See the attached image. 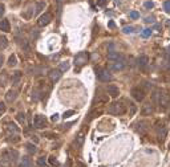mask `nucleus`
Masks as SVG:
<instances>
[{
    "instance_id": "f257e3e1",
    "label": "nucleus",
    "mask_w": 170,
    "mask_h": 167,
    "mask_svg": "<svg viewBox=\"0 0 170 167\" xmlns=\"http://www.w3.org/2000/svg\"><path fill=\"white\" fill-rule=\"evenodd\" d=\"M18 151L16 150H7L4 151L2 155H0V163L3 166H9V165H13L16 162V158H18Z\"/></svg>"
},
{
    "instance_id": "f03ea898",
    "label": "nucleus",
    "mask_w": 170,
    "mask_h": 167,
    "mask_svg": "<svg viewBox=\"0 0 170 167\" xmlns=\"http://www.w3.org/2000/svg\"><path fill=\"white\" fill-rule=\"evenodd\" d=\"M126 112V108L122 102H113L108 108V113L113 115H122Z\"/></svg>"
},
{
    "instance_id": "7ed1b4c3",
    "label": "nucleus",
    "mask_w": 170,
    "mask_h": 167,
    "mask_svg": "<svg viewBox=\"0 0 170 167\" xmlns=\"http://www.w3.org/2000/svg\"><path fill=\"white\" fill-rule=\"evenodd\" d=\"M89 60V55L88 52H80L77 55L75 56V66H77V68H81V66H84L86 62H88Z\"/></svg>"
},
{
    "instance_id": "20e7f679",
    "label": "nucleus",
    "mask_w": 170,
    "mask_h": 167,
    "mask_svg": "<svg viewBox=\"0 0 170 167\" xmlns=\"http://www.w3.org/2000/svg\"><path fill=\"white\" fill-rule=\"evenodd\" d=\"M97 78L101 82H109L113 80L111 72H109L108 69H100V71H97Z\"/></svg>"
},
{
    "instance_id": "39448f33",
    "label": "nucleus",
    "mask_w": 170,
    "mask_h": 167,
    "mask_svg": "<svg viewBox=\"0 0 170 167\" xmlns=\"http://www.w3.org/2000/svg\"><path fill=\"white\" fill-rule=\"evenodd\" d=\"M158 97V103H159V106H162L164 109L166 108H169V105H170V97L168 94H158V93H156L154 94V98H157Z\"/></svg>"
},
{
    "instance_id": "423d86ee",
    "label": "nucleus",
    "mask_w": 170,
    "mask_h": 167,
    "mask_svg": "<svg viewBox=\"0 0 170 167\" xmlns=\"http://www.w3.org/2000/svg\"><path fill=\"white\" fill-rule=\"evenodd\" d=\"M132 97L136 99V101L141 102L142 99L145 98V92L141 88H140V86H136V88L132 89Z\"/></svg>"
},
{
    "instance_id": "0eeeda50",
    "label": "nucleus",
    "mask_w": 170,
    "mask_h": 167,
    "mask_svg": "<svg viewBox=\"0 0 170 167\" xmlns=\"http://www.w3.org/2000/svg\"><path fill=\"white\" fill-rule=\"evenodd\" d=\"M33 125H35L36 129H43L47 126V118L41 114H37L35 117V121H33Z\"/></svg>"
},
{
    "instance_id": "6e6552de",
    "label": "nucleus",
    "mask_w": 170,
    "mask_h": 167,
    "mask_svg": "<svg viewBox=\"0 0 170 167\" xmlns=\"http://www.w3.org/2000/svg\"><path fill=\"white\" fill-rule=\"evenodd\" d=\"M51 21H52V15H51V13H44V15H41L39 17L37 24L40 27H45V25H48Z\"/></svg>"
},
{
    "instance_id": "1a4fd4ad",
    "label": "nucleus",
    "mask_w": 170,
    "mask_h": 167,
    "mask_svg": "<svg viewBox=\"0 0 170 167\" xmlns=\"http://www.w3.org/2000/svg\"><path fill=\"white\" fill-rule=\"evenodd\" d=\"M148 125L149 123L148 122H145V121H140L136 123V126H140V128H136V130H137V133H140L141 135H145L146 134V131H148Z\"/></svg>"
},
{
    "instance_id": "9d476101",
    "label": "nucleus",
    "mask_w": 170,
    "mask_h": 167,
    "mask_svg": "<svg viewBox=\"0 0 170 167\" xmlns=\"http://www.w3.org/2000/svg\"><path fill=\"white\" fill-rule=\"evenodd\" d=\"M49 78H51V81H53V82L59 81V80L61 78V71H60V69H52V71L49 72Z\"/></svg>"
},
{
    "instance_id": "9b49d317",
    "label": "nucleus",
    "mask_w": 170,
    "mask_h": 167,
    "mask_svg": "<svg viewBox=\"0 0 170 167\" xmlns=\"http://www.w3.org/2000/svg\"><path fill=\"white\" fill-rule=\"evenodd\" d=\"M108 58L111 60V61H122V56L120 55L118 52H116V51H111L108 53Z\"/></svg>"
},
{
    "instance_id": "f8f14e48",
    "label": "nucleus",
    "mask_w": 170,
    "mask_h": 167,
    "mask_svg": "<svg viewBox=\"0 0 170 167\" xmlns=\"http://www.w3.org/2000/svg\"><path fill=\"white\" fill-rule=\"evenodd\" d=\"M106 90H108V94L111 96V97H113V98L118 97V94H120V89H118L116 85H109Z\"/></svg>"
},
{
    "instance_id": "ddd939ff",
    "label": "nucleus",
    "mask_w": 170,
    "mask_h": 167,
    "mask_svg": "<svg viewBox=\"0 0 170 167\" xmlns=\"http://www.w3.org/2000/svg\"><path fill=\"white\" fill-rule=\"evenodd\" d=\"M18 133H19V128L15 125V123H8V125H7V134L8 135L18 134Z\"/></svg>"
},
{
    "instance_id": "4468645a",
    "label": "nucleus",
    "mask_w": 170,
    "mask_h": 167,
    "mask_svg": "<svg viewBox=\"0 0 170 167\" xmlns=\"http://www.w3.org/2000/svg\"><path fill=\"white\" fill-rule=\"evenodd\" d=\"M148 62H149V57L148 56H140V57L137 58V65L140 66V68H145L146 65H148Z\"/></svg>"
},
{
    "instance_id": "2eb2a0df",
    "label": "nucleus",
    "mask_w": 170,
    "mask_h": 167,
    "mask_svg": "<svg viewBox=\"0 0 170 167\" xmlns=\"http://www.w3.org/2000/svg\"><path fill=\"white\" fill-rule=\"evenodd\" d=\"M153 113V106L150 103H145L144 106H142V110H141V114L142 115H150Z\"/></svg>"
},
{
    "instance_id": "dca6fc26",
    "label": "nucleus",
    "mask_w": 170,
    "mask_h": 167,
    "mask_svg": "<svg viewBox=\"0 0 170 167\" xmlns=\"http://www.w3.org/2000/svg\"><path fill=\"white\" fill-rule=\"evenodd\" d=\"M19 167H32V161L29 156H23Z\"/></svg>"
},
{
    "instance_id": "f3484780",
    "label": "nucleus",
    "mask_w": 170,
    "mask_h": 167,
    "mask_svg": "<svg viewBox=\"0 0 170 167\" xmlns=\"http://www.w3.org/2000/svg\"><path fill=\"white\" fill-rule=\"evenodd\" d=\"M9 29H11V27H9V21L7 19L2 20L0 21V31L3 32H9Z\"/></svg>"
},
{
    "instance_id": "a211bd4d",
    "label": "nucleus",
    "mask_w": 170,
    "mask_h": 167,
    "mask_svg": "<svg viewBox=\"0 0 170 167\" xmlns=\"http://www.w3.org/2000/svg\"><path fill=\"white\" fill-rule=\"evenodd\" d=\"M16 97H18V94H16L15 90H8V93L5 94V99L7 102H13L16 99Z\"/></svg>"
},
{
    "instance_id": "6ab92c4d",
    "label": "nucleus",
    "mask_w": 170,
    "mask_h": 167,
    "mask_svg": "<svg viewBox=\"0 0 170 167\" xmlns=\"http://www.w3.org/2000/svg\"><path fill=\"white\" fill-rule=\"evenodd\" d=\"M125 68V62L124 61H116L114 64L112 65V69L114 72H117V71H122V69Z\"/></svg>"
},
{
    "instance_id": "aec40b11",
    "label": "nucleus",
    "mask_w": 170,
    "mask_h": 167,
    "mask_svg": "<svg viewBox=\"0 0 170 167\" xmlns=\"http://www.w3.org/2000/svg\"><path fill=\"white\" fill-rule=\"evenodd\" d=\"M20 77H21V73H20V72H15V73H13V76H12V82L16 85V84L19 82Z\"/></svg>"
},
{
    "instance_id": "412c9836",
    "label": "nucleus",
    "mask_w": 170,
    "mask_h": 167,
    "mask_svg": "<svg viewBox=\"0 0 170 167\" xmlns=\"http://www.w3.org/2000/svg\"><path fill=\"white\" fill-rule=\"evenodd\" d=\"M25 147H27V150H28L29 153H31V154H35V153H36V146L32 145V143H27Z\"/></svg>"
},
{
    "instance_id": "4be33fe9",
    "label": "nucleus",
    "mask_w": 170,
    "mask_h": 167,
    "mask_svg": "<svg viewBox=\"0 0 170 167\" xmlns=\"http://www.w3.org/2000/svg\"><path fill=\"white\" fill-rule=\"evenodd\" d=\"M60 71L61 72H66L69 69V62L68 61H65V62H61V64H60Z\"/></svg>"
},
{
    "instance_id": "5701e85b",
    "label": "nucleus",
    "mask_w": 170,
    "mask_h": 167,
    "mask_svg": "<svg viewBox=\"0 0 170 167\" xmlns=\"http://www.w3.org/2000/svg\"><path fill=\"white\" fill-rule=\"evenodd\" d=\"M150 35H152V29H150V28H146V29H144V31H142V33H141V36H142L144 39L149 37Z\"/></svg>"
},
{
    "instance_id": "b1692460",
    "label": "nucleus",
    "mask_w": 170,
    "mask_h": 167,
    "mask_svg": "<svg viewBox=\"0 0 170 167\" xmlns=\"http://www.w3.org/2000/svg\"><path fill=\"white\" fill-rule=\"evenodd\" d=\"M37 166H39V167H45V166H47V162H45V158H44V156H40V158L37 159Z\"/></svg>"
},
{
    "instance_id": "393cba45",
    "label": "nucleus",
    "mask_w": 170,
    "mask_h": 167,
    "mask_svg": "<svg viewBox=\"0 0 170 167\" xmlns=\"http://www.w3.org/2000/svg\"><path fill=\"white\" fill-rule=\"evenodd\" d=\"M16 65V56L12 55L11 57L8 58V66H15Z\"/></svg>"
},
{
    "instance_id": "a878e982",
    "label": "nucleus",
    "mask_w": 170,
    "mask_h": 167,
    "mask_svg": "<svg viewBox=\"0 0 170 167\" xmlns=\"http://www.w3.org/2000/svg\"><path fill=\"white\" fill-rule=\"evenodd\" d=\"M5 84H7V74H5V72H3V77L0 76V85L4 86Z\"/></svg>"
},
{
    "instance_id": "bb28decb",
    "label": "nucleus",
    "mask_w": 170,
    "mask_h": 167,
    "mask_svg": "<svg viewBox=\"0 0 170 167\" xmlns=\"http://www.w3.org/2000/svg\"><path fill=\"white\" fill-rule=\"evenodd\" d=\"M49 163H51L52 166H59L60 165L57 159H55V156H49Z\"/></svg>"
},
{
    "instance_id": "cd10ccee",
    "label": "nucleus",
    "mask_w": 170,
    "mask_h": 167,
    "mask_svg": "<svg viewBox=\"0 0 170 167\" xmlns=\"http://www.w3.org/2000/svg\"><path fill=\"white\" fill-rule=\"evenodd\" d=\"M134 27H125L124 29H122V31H124V33H133L134 32Z\"/></svg>"
},
{
    "instance_id": "c85d7f7f",
    "label": "nucleus",
    "mask_w": 170,
    "mask_h": 167,
    "mask_svg": "<svg viewBox=\"0 0 170 167\" xmlns=\"http://www.w3.org/2000/svg\"><path fill=\"white\" fill-rule=\"evenodd\" d=\"M18 119L20 123H25V117H24V113H19L18 114Z\"/></svg>"
},
{
    "instance_id": "c756f323",
    "label": "nucleus",
    "mask_w": 170,
    "mask_h": 167,
    "mask_svg": "<svg viewBox=\"0 0 170 167\" xmlns=\"http://www.w3.org/2000/svg\"><path fill=\"white\" fill-rule=\"evenodd\" d=\"M73 114H75L73 110H68V112H65L64 114H63V118H69V117H72Z\"/></svg>"
},
{
    "instance_id": "7c9ffc66",
    "label": "nucleus",
    "mask_w": 170,
    "mask_h": 167,
    "mask_svg": "<svg viewBox=\"0 0 170 167\" xmlns=\"http://www.w3.org/2000/svg\"><path fill=\"white\" fill-rule=\"evenodd\" d=\"M164 9L168 13H170V0H168V2H165L164 3Z\"/></svg>"
},
{
    "instance_id": "2f4dec72",
    "label": "nucleus",
    "mask_w": 170,
    "mask_h": 167,
    "mask_svg": "<svg viewBox=\"0 0 170 167\" xmlns=\"http://www.w3.org/2000/svg\"><path fill=\"white\" fill-rule=\"evenodd\" d=\"M5 46H7V39L0 37V48H5Z\"/></svg>"
},
{
    "instance_id": "473e14b6",
    "label": "nucleus",
    "mask_w": 170,
    "mask_h": 167,
    "mask_svg": "<svg viewBox=\"0 0 170 167\" xmlns=\"http://www.w3.org/2000/svg\"><path fill=\"white\" fill-rule=\"evenodd\" d=\"M5 105H4V102H0V115H3L5 113Z\"/></svg>"
},
{
    "instance_id": "72a5a7b5",
    "label": "nucleus",
    "mask_w": 170,
    "mask_h": 167,
    "mask_svg": "<svg viewBox=\"0 0 170 167\" xmlns=\"http://www.w3.org/2000/svg\"><path fill=\"white\" fill-rule=\"evenodd\" d=\"M130 17H132V19H138V17H140V13H138L137 11H132V12H130Z\"/></svg>"
},
{
    "instance_id": "f704fd0d",
    "label": "nucleus",
    "mask_w": 170,
    "mask_h": 167,
    "mask_svg": "<svg viewBox=\"0 0 170 167\" xmlns=\"http://www.w3.org/2000/svg\"><path fill=\"white\" fill-rule=\"evenodd\" d=\"M4 12H5V7H4V4H2V3H0V17L4 15Z\"/></svg>"
},
{
    "instance_id": "c9c22d12",
    "label": "nucleus",
    "mask_w": 170,
    "mask_h": 167,
    "mask_svg": "<svg viewBox=\"0 0 170 167\" xmlns=\"http://www.w3.org/2000/svg\"><path fill=\"white\" fill-rule=\"evenodd\" d=\"M82 142H84V137H82V135H79V137H77V145L81 146Z\"/></svg>"
},
{
    "instance_id": "e433bc0d",
    "label": "nucleus",
    "mask_w": 170,
    "mask_h": 167,
    "mask_svg": "<svg viewBox=\"0 0 170 167\" xmlns=\"http://www.w3.org/2000/svg\"><path fill=\"white\" fill-rule=\"evenodd\" d=\"M154 7V3L153 2H146L145 3V8H153Z\"/></svg>"
},
{
    "instance_id": "4c0bfd02",
    "label": "nucleus",
    "mask_w": 170,
    "mask_h": 167,
    "mask_svg": "<svg viewBox=\"0 0 170 167\" xmlns=\"http://www.w3.org/2000/svg\"><path fill=\"white\" fill-rule=\"evenodd\" d=\"M106 3V0H97V5L98 7H104Z\"/></svg>"
},
{
    "instance_id": "58836bf2",
    "label": "nucleus",
    "mask_w": 170,
    "mask_h": 167,
    "mask_svg": "<svg viewBox=\"0 0 170 167\" xmlns=\"http://www.w3.org/2000/svg\"><path fill=\"white\" fill-rule=\"evenodd\" d=\"M52 121H53V122H57V121H59L57 114H53V115H52Z\"/></svg>"
},
{
    "instance_id": "ea45409f",
    "label": "nucleus",
    "mask_w": 170,
    "mask_h": 167,
    "mask_svg": "<svg viewBox=\"0 0 170 167\" xmlns=\"http://www.w3.org/2000/svg\"><path fill=\"white\" fill-rule=\"evenodd\" d=\"M146 23H153L154 20H153V17H146V20H145Z\"/></svg>"
},
{
    "instance_id": "a19ab883",
    "label": "nucleus",
    "mask_w": 170,
    "mask_h": 167,
    "mask_svg": "<svg viewBox=\"0 0 170 167\" xmlns=\"http://www.w3.org/2000/svg\"><path fill=\"white\" fill-rule=\"evenodd\" d=\"M3 61H4V58H3V55H0V68H2V65H3Z\"/></svg>"
},
{
    "instance_id": "79ce46f5",
    "label": "nucleus",
    "mask_w": 170,
    "mask_h": 167,
    "mask_svg": "<svg viewBox=\"0 0 170 167\" xmlns=\"http://www.w3.org/2000/svg\"><path fill=\"white\" fill-rule=\"evenodd\" d=\"M109 27H111V28H114V23H113V21H111V23H109Z\"/></svg>"
},
{
    "instance_id": "37998d69",
    "label": "nucleus",
    "mask_w": 170,
    "mask_h": 167,
    "mask_svg": "<svg viewBox=\"0 0 170 167\" xmlns=\"http://www.w3.org/2000/svg\"><path fill=\"white\" fill-rule=\"evenodd\" d=\"M166 24H168V25H169V27H170V21H168V23H166Z\"/></svg>"
}]
</instances>
